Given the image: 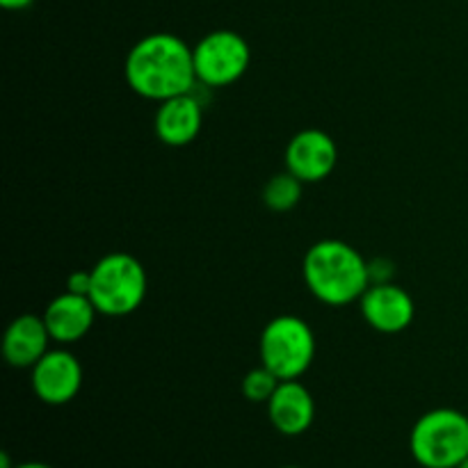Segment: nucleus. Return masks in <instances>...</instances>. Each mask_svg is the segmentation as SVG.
<instances>
[{
    "label": "nucleus",
    "instance_id": "f257e3e1",
    "mask_svg": "<svg viewBox=\"0 0 468 468\" xmlns=\"http://www.w3.org/2000/svg\"><path fill=\"white\" fill-rule=\"evenodd\" d=\"M126 82L142 99L163 101L195 91L197 71L192 48L172 32L146 35L128 50Z\"/></svg>",
    "mask_w": 468,
    "mask_h": 468
},
{
    "label": "nucleus",
    "instance_id": "f03ea898",
    "mask_svg": "<svg viewBox=\"0 0 468 468\" xmlns=\"http://www.w3.org/2000/svg\"><path fill=\"white\" fill-rule=\"evenodd\" d=\"M302 277L315 300L327 306L359 302L370 288L368 261L343 240H320L304 254Z\"/></svg>",
    "mask_w": 468,
    "mask_h": 468
},
{
    "label": "nucleus",
    "instance_id": "7ed1b4c3",
    "mask_svg": "<svg viewBox=\"0 0 468 468\" xmlns=\"http://www.w3.org/2000/svg\"><path fill=\"white\" fill-rule=\"evenodd\" d=\"M146 286V270L140 261L126 251H112L91 268L90 300L101 315L123 318L140 309Z\"/></svg>",
    "mask_w": 468,
    "mask_h": 468
},
{
    "label": "nucleus",
    "instance_id": "20e7f679",
    "mask_svg": "<svg viewBox=\"0 0 468 468\" xmlns=\"http://www.w3.org/2000/svg\"><path fill=\"white\" fill-rule=\"evenodd\" d=\"M410 451L423 468H457L468 457V416L441 407L411 428Z\"/></svg>",
    "mask_w": 468,
    "mask_h": 468
},
{
    "label": "nucleus",
    "instance_id": "39448f33",
    "mask_svg": "<svg viewBox=\"0 0 468 468\" xmlns=\"http://www.w3.org/2000/svg\"><path fill=\"white\" fill-rule=\"evenodd\" d=\"M261 364L282 382L300 379L315 359V334L297 315H277L265 324L259 343Z\"/></svg>",
    "mask_w": 468,
    "mask_h": 468
},
{
    "label": "nucleus",
    "instance_id": "423d86ee",
    "mask_svg": "<svg viewBox=\"0 0 468 468\" xmlns=\"http://www.w3.org/2000/svg\"><path fill=\"white\" fill-rule=\"evenodd\" d=\"M197 80L206 87H229L251 64L250 44L233 30H213L192 48Z\"/></svg>",
    "mask_w": 468,
    "mask_h": 468
},
{
    "label": "nucleus",
    "instance_id": "0eeeda50",
    "mask_svg": "<svg viewBox=\"0 0 468 468\" xmlns=\"http://www.w3.org/2000/svg\"><path fill=\"white\" fill-rule=\"evenodd\" d=\"M32 391L41 402L59 407L71 402L82 387V366L69 350H48L32 366Z\"/></svg>",
    "mask_w": 468,
    "mask_h": 468
},
{
    "label": "nucleus",
    "instance_id": "6e6552de",
    "mask_svg": "<svg viewBox=\"0 0 468 468\" xmlns=\"http://www.w3.org/2000/svg\"><path fill=\"white\" fill-rule=\"evenodd\" d=\"M286 169L302 183H320L332 176L338 163L336 142L318 128L300 131L286 146Z\"/></svg>",
    "mask_w": 468,
    "mask_h": 468
},
{
    "label": "nucleus",
    "instance_id": "1a4fd4ad",
    "mask_svg": "<svg viewBox=\"0 0 468 468\" xmlns=\"http://www.w3.org/2000/svg\"><path fill=\"white\" fill-rule=\"evenodd\" d=\"M361 315L379 334H400L414 323L416 306L410 292L398 283H370L359 300Z\"/></svg>",
    "mask_w": 468,
    "mask_h": 468
},
{
    "label": "nucleus",
    "instance_id": "9d476101",
    "mask_svg": "<svg viewBox=\"0 0 468 468\" xmlns=\"http://www.w3.org/2000/svg\"><path fill=\"white\" fill-rule=\"evenodd\" d=\"M204 123V110L195 91L190 94L174 96V99L158 103L154 117V131L163 144L167 146H187L197 140Z\"/></svg>",
    "mask_w": 468,
    "mask_h": 468
},
{
    "label": "nucleus",
    "instance_id": "9b49d317",
    "mask_svg": "<svg viewBox=\"0 0 468 468\" xmlns=\"http://www.w3.org/2000/svg\"><path fill=\"white\" fill-rule=\"evenodd\" d=\"M96 314L99 311L90 297L67 291L46 306L44 323L55 343L69 346V343L80 341L91 332Z\"/></svg>",
    "mask_w": 468,
    "mask_h": 468
},
{
    "label": "nucleus",
    "instance_id": "f8f14e48",
    "mask_svg": "<svg viewBox=\"0 0 468 468\" xmlns=\"http://www.w3.org/2000/svg\"><path fill=\"white\" fill-rule=\"evenodd\" d=\"M268 416L277 432L286 434V437H300L314 425V396L300 379L282 382L268 400Z\"/></svg>",
    "mask_w": 468,
    "mask_h": 468
},
{
    "label": "nucleus",
    "instance_id": "ddd939ff",
    "mask_svg": "<svg viewBox=\"0 0 468 468\" xmlns=\"http://www.w3.org/2000/svg\"><path fill=\"white\" fill-rule=\"evenodd\" d=\"M53 341L44 315L23 314L9 323L3 338V355L12 368H32L41 356L48 352V343Z\"/></svg>",
    "mask_w": 468,
    "mask_h": 468
},
{
    "label": "nucleus",
    "instance_id": "4468645a",
    "mask_svg": "<svg viewBox=\"0 0 468 468\" xmlns=\"http://www.w3.org/2000/svg\"><path fill=\"white\" fill-rule=\"evenodd\" d=\"M302 186L304 183L291 172H282L270 178L263 187V204L274 213H288L295 208L302 199Z\"/></svg>",
    "mask_w": 468,
    "mask_h": 468
},
{
    "label": "nucleus",
    "instance_id": "2eb2a0df",
    "mask_svg": "<svg viewBox=\"0 0 468 468\" xmlns=\"http://www.w3.org/2000/svg\"><path fill=\"white\" fill-rule=\"evenodd\" d=\"M282 384V379L272 373L270 368H265L263 364L259 368L250 370L242 379V396L250 402H265L268 405L270 398L274 396L277 387Z\"/></svg>",
    "mask_w": 468,
    "mask_h": 468
},
{
    "label": "nucleus",
    "instance_id": "dca6fc26",
    "mask_svg": "<svg viewBox=\"0 0 468 468\" xmlns=\"http://www.w3.org/2000/svg\"><path fill=\"white\" fill-rule=\"evenodd\" d=\"M67 291L69 292H76V295H87V297H90V291H91V270H78V272L69 274Z\"/></svg>",
    "mask_w": 468,
    "mask_h": 468
},
{
    "label": "nucleus",
    "instance_id": "f3484780",
    "mask_svg": "<svg viewBox=\"0 0 468 468\" xmlns=\"http://www.w3.org/2000/svg\"><path fill=\"white\" fill-rule=\"evenodd\" d=\"M370 283H388L393 279V263L388 259L368 261Z\"/></svg>",
    "mask_w": 468,
    "mask_h": 468
},
{
    "label": "nucleus",
    "instance_id": "a211bd4d",
    "mask_svg": "<svg viewBox=\"0 0 468 468\" xmlns=\"http://www.w3.org/2000/svg\"><path fill=\"white\" fill-rule=\"evenodd\" d=\"M32 3H35V0H0V5H3L5 9H9V12H21V9L30 7Z\"/></svg>",
    "mask_w": 468,
    "mask_h": 468
},
{
    "label": "nucleus",
    "instance_id": "6ab92c4d",
    "mask_svg": "<svg viewBox=\"0 0 468 468\" xmlns=\"http://www.w3.org/2000/svg\"><path fill=\"white\" fill-rule=\"evenodd\" d=\"M14 468H53V466L44 464V462H23V464H16Z\"/></svg>",
    "mask_w": 468,
    "mask_h": 468
},
{
    "label": "nucleus",
    "instance_id": "aec40b11",
    "mask_svg": "<svg viewBox=\"0 0 468 468\" xmlns=\"http://www.w3.org/2000/svg\"><path fill=\"white\" fill-rule=\"evenodd\" d=\"M0 468H14L12 460H9L7 452H0Z\"/></svg>",
    "mask_w": 468,
    "mask_h": 468
},
{
    "label": "nucleus",
    "instance_id": "412c9836",
    "mask_svg": "<svg viewBox=\"0 0 468 468\" xmlns=\"http://www.w3.org/2000/svg\"><path fill=\"white\" fill-rule=\"evenodd\" d=\"M457 468H468V457H466V460H464V462H462V464H460V466H457Z\"/></svg>",
    "mask_w": 468,
    "mask_h": 468
},
{
    "label": "nucleus",
    "instance_id": "4be33fe9",
    "mask_svg": "<svg viewBox=\"0 0 468 468\" xmlns=\"http://www.w3.org/2000/svg\"><path fill=\"white\" fill-rule=\"evenodd\" d=\"M283 468H302V466H283Z\"/></svg>",
    "mask_w": 468,
    "mask_h": 468
}]
</instances>
